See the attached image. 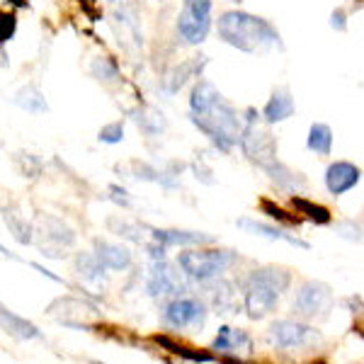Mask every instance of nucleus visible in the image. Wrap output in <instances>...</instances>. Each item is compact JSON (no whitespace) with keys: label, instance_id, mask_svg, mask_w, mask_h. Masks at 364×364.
Returning <instances> with one entry per match:
<instances>
[{"label":"nucleus","instance_id":"nucleus-21","mask_svg":"<svg viewBox=\"0 0 364 364\" xmlns=\"http://www.w3.org/2000/svg\"><path fill=\"white\" fill-rule=\"evenodd\" d=\"M151 340H154V343H156L161 350H166V352H170V355L180 357V360L197 362V364L216 362V355H211V352H202V350L190 348V345H182V343H178V340L170 338V336H154Z\"/></svg>","mask_w":364,"mask_h":364},{"label":"nucleus","instance_id":"nucleus-20","mask_svg":"<svg viewBox=\"0 0 364 364\" xmlns=\"http://www.w3.org/2000/svg\"><path fill=\"white\" fill-rule=\"evenodd\" d=\"M204 66H207V58L204 56H197V58H190V61H185L182 66L173 68L168 73V78L163 80V87H166L168 95H175V92H180V87L187 83L190 78H195V75H202Z\"/></svg>","mask_w":364,"mask_h":364},{"label":"nucleus","instance_id":"nucleus-9","mask_svg":"<svg viewBox=\"0 0 364 364\" xmlns=\"http://www.w3.org/2000/svg\"><path fill=\"white\" fill-rule=\"evenodd\" d=\"M146 291L154 299L170 301V299L185 294L187 284L175 265H170L168 260H154V265L149 269V279H146Z\"/></svg>","mask_w":364,"mask_h":364},{"label":"nucleus","instance_id":"nucleus-31","mask_svg":"<svg viewBox=\"0 0 364 364\" xmlns=\"http://www.w3.org/2000/svg\"><path fill=\"white\" fill-rule=\"evenodd\" d=\"M97 139L102 141V144H107V146L122 144V141H124V119H117V122H109V124H105L97 132Z\"/></svg>","mask_w":364,"mask_h":364},{"label":"nucleus","instance_id":"nucleus-6","mask_svg":"<svg viewBox=\"0 0 364 364\" xmlns=\"http://www.w3.org/2000/svg\"><path fill=\"white\" fill-rule=\"evenodd\" d=\"M333 309V289L326 282L309 279L294 294V314L304 321H321Z\"/></svg>","mask_w":364,"mask_h":364},{"label":"nucleus","instance_id":"nucleus-44","mask_svg":"<svg viewBox=\"0 0 364 364\" xmlns=\"http://www.w3.org/2000/svg\"><path fill=\"white\" fill-rule=\"evenodd\" d=\"M156 3H166V0H156Z\"/></svg>","mask_w":364,"mask_h":364},{"label":"nucleus","instance_id":"nucleus-17","mask_svg":"<svg viewBox=\"0 0 364 364\" xmlns=\"http://www.w3.org/2000/svg\"><path fill=\"white\" fill-rule=\"evenodd\" d=\"M238 228L252 233V236H260L267 240H282V243H289V245H294V248L311 250L309 240L291 236V233H287L284 228H279V226H269V224H262V221H255V219H238Z\"/></svg>","mask_w":364,"mask_h":364},{"label":"nucleus","instance_id":"nucleus-23","mask_svg":"<svg viewBox=\"0 0 364 364\" xmlns=\"http://www.w3.org/2000/svg\"><path fill=\"white\" fill-rule=\"evenodd\" d=\"M291 207H294L296 216L309 219L311 224H316V226H328L333 221L331 209L323 207V204H318V202H314V199H309V197L294 195V197H291Z\"/></svg>","mask_w":364,"mask_h":364},{"label":"nucleus","instance_id":"nucleus-37","mask_svg":"<svg viewBox=\"0 0 364 364\" xmlns=\"http://www.w3.org/2000/svg\"><path fill=\"white\" fill-rule=\"evenodd\" d=\"M29 265H32L34 269H37L39 274H44V277H49L51 282H58V284H66V282H63V277H58V274L49 272V269H46V267H42V265H39V262H29Z\"/></svg>","mask_w":364,"mask_h":364},{"label":"nucleus","instance_id":"nucleus-33","mask_svg":"<svg viewBox=\"0 0 364 364\" xmlns=\"http://www.w3.org/2000/svg\"><path fill=\"white\" fill-rule=\"evenodd\" d=\"M17 32V17L13 13L0 10V46H5Z\"/></svg>","mask_w":364,"mask_h":364},{"label":"nucleus","instance_id":"nucleus-38","mask_svg":"<svg viewBox=\"0 0 364 364\" xmlns=\"http://www.w3.org/2000/svg\"><path fill=\"white\" fill-rule=\"evenodd\" d=\"M112 8H136V0H105Z\"/></svg>","mask_w":364,"mask_h":364},{"label":"nucleus","instance_id":"nucleus-34","mask_svg":"<svg viewBox=\"0 0 364 364\" xmlns=\"http://www.w3.org/2000/svg\"><path fill=\"white\" fill-rule=\"evenodd\" d=\"M17 166H20V173L27 175V178H37L39 170H42V163L37 161L32 154H17Z\"/></svg>","mask_w":364,"mask_h":364},{"label":"nucleus","instance_id":"nucleus-28","mask_svg":"<svg viewBox=\"0 0 364 364\" xmlns=\"http://www.w3.org/2000/svg\"><path fill=\"white\" fill-rule=\"evenodd\" d=\"M107 226L109 231L117 233V236L127 238V240H134V243H146L144 233H141V224H136V221H127V219H117V216H109L107 219Z\"/></svg>","mask_w":364,"mask_h":364},{"label":"nucleus","instance_id":"nucleus-5","mask_svg":"<svg viewBox=\"0 0 364 364\" xmlns=\"http://www.w3.org/2000/svg\"><path fill=\"white\" fill-rule=\"evenodd\" d=\"M32 243H37V248L44 257L61 260V257L68 255L66 250L73 248L75 231L68 224H63L58 216L42 214L32 224Z\"/></svg>","mask_w":364,"mask_h":364},{"label":"nucleus","instance_id":"nucleus-42","mask_svg":"<svg viewBox=\"0 0 364 364\" xmlns=\"http://www.w3.org/2000/svg\"><path fill=\"white\" fill-rule=\"evenodd\" d=\"M228 3H238V5H240V3H243V0H228Z\"/></svg>","mask_w":364,"mask_h":364},{"label":"nucleus","instance_id":"nucleus-24","mask_svg":"<svg viewBox=\"0 0 364 364\" xmlns=\"http://www.w3.org/2000/svg\"><path fill=\"white\" fill-rule=\"evenodd\" d=\"M75 272L87 284H105L107 282V269L100 265L92 252H78L75 255Z\"/></svg>","mask_w":364,"mask_h":364},{"label":"nucleus","instance_id":"nucleus-11","mask_svg":"<svg viewBox=\"0 0 364 364\" xmlns=\"http://www.w3.org/2000/svg\"><path fill=\"white\" fill-rule=\"evenodd\" d=\"M149 228V240L166 245V248H199V245H214L216 238L202 231H182V228Z\"/></svg>","mask_w":364,"mask_h":364},{"label":"nucleus","instance_id":"nucleus-4","mask_svg":"<svg viewBox=\"0 0 364 364\" xmlns=\"http://www.w3.org/2000/svg\"><path fill=\"white\" fill-rule=\"evenodd\" d=\"M236 262V252L224 248H187L178 255V267L187 279L209 284L214 279H221V274Z\"/></svg>","mask_w":364,"mask_h":364},{"label":"nucleus","instance_id":"nucleus-15","mask_svg":"<svg viewBox=\"0 0 364 364\" xmlns=\"http://www.w3.org/2000/svg\"><path fill=\"white\" fill-rule=\"evenodd\" d=\"M294 112H296V105H294V97H291L289 87H274L272 95L267 97L265 107H262L260 119L265 122L267 127H274V124L287 122L289 117H294Z\"/></svg>","mask_w":364,"mask_h":364},{"label":"nucleus","instance_id":"nucleus-19","mask_svg":"<svg viewBox=\"0 0 364 364\" xmlns=\"http://www.w3.org/2000/svg\"><path fill=\"white\" fill-rule=\"evenodd\" d=\"M0 214H3L5 226H8V231L13 233V238L17 240V243H20V245L32 243V221L25 219L20 204L8 202L5 207H0Z\"/></svg>","mask_w":364,"mask_h":364},{"label":"nucleus","instance_id":"nucleus-30","mask_svg":"<svg viewBox=\"0 0 364 364\" xmlns=\"http://www.w3.org/2000/svg\"><path fill=\"white\" fill-rule=\"evenodd\" d=\"M260 209H262V214H267L269 219H274V221H282V224H287V226H299L301 224V216H291L287 209H282L277 207V204L272 202V199H260Z\"/></svg>","mask_w":364,"mask_h":364},{"label":"nucleus","instance_id":"nucleus-14","mask_svg":"<svg viewBox=\"0 0 364 364\" xmlns=\"http://www.w3.org/2000/svg\"><path fill=\"white\" fill-rule=\"evenodd\" d=\"M211 32V15H199L192 13V10L182 8L178 15V34L185 44L197 46L202 42H207Z\"/></svg>","mask_w":364,"mask_h":364},{"label":"nucleus","instance_id":"nucleus-26","mask_svg":"<svg viewBox=\"0 0 364 364\" xmlns=\"http://www.w3.org/2000/svg\"><path fill=\"white\" fill-rule=\"evenodd\" d=\"M132 119L136 122L141 132L149 134V136H161L168 127L166 117H163V112H158L156 107H136L132 112Z\"/></svg>","mask_w":364,"mask_h":364},{"label":"nucleus","instance_id":"nucleus-13","mask_svg":"<svg viewBox=\"0 0 364 364\" xmlns=\"http://www.w3.org/2000/svg\"><path fill=\"white\" fill-rule=\"evenodd\" d=\"M211 350L219 352V355H231V357H240V360H243L245 355L252 352V338L243 328L221 326L214 343H211Z\"/></svg>","mask_w":364,"mask_h":364},{"label":"nucleus","instance_id":"nucleus-1","mask_svg":"<svg viewBox=\"0 0 364 364\" xmlns=\"http://www.w3.org/2000/svg\"><path fill=\"white\" fill-rule=\"evenodd\" d=\"M190 122L221 154H231L238 146L243 119H240L238 109L221 95L219 87L207 78H199L192 87Z\"/></svg>","mask_w":364,"mask_h":364},{"label":"nucleus","instance_id":"nucleus-35","mask_svg":"<svg viewBox=\"0 0 364 364\" xmlns=\"http://www.w3.org/2000/svg\"><path fill=\"white\" fill-rule=\"evenodd\" d=\"M107 190H109V199H112L114 204H119V207H124V209H132V207H134V199L129 197V192L124 190V187L109 185Z\"/></svg>","mask_w":364,"mask_h":364},{"label":"nucleus","instance_id":"nucleus-3","mask_svg":"<svg viewBox=\"0 0 364 364\" xmlns=\"http://www.w3.org/2000/svg\"><path fill=\"white\" fill-rule=\"evenodd\" d=\"M291 274L284 267L252 269L243 279V309L248 318L260 321L277 309L282 294L289 289Z\"/></svg>","mask_w":364,"mask_h":364},{"label":"nucleus","instance_id":"nucleus-39","mask_svg":"<svg viewBox=\"0 0 364 364\" xmlns=\"http://www.w3.org/2000/svg\"><path fill=\"white\" fill-rule=\"evenodd\" d=\"M0 255H5V257H8V260H20V257H17L15 252H10L8 248H5L3 243H0Z\"/></svg>","mask_w":364,"mask_h":364},{"label":"nucleus","instance_id":"nucleus-18","mask_svg":"<svg viewBox=\"0 0 364 364\" xmlns=\"http://www.w3.org/2000/svg\"><path fill=\"white\" fill-rule=\"evenodd\" d=\"M0 328H3L8 336H13L15 340H39L42 331H39L34 323H29L27 318L17 316L15 311H10L5 304H0Z\"/></svg>","mask_w":364,"mask_h":364},{"label":"nucleus","instance_id":"nucleus-27","mask_svg":"<svg viewBox=\"0 0 364 364\" xmlns=\"http://www.w3.org/2000/svg\"><path fill=\"white\" fill-rule=\"evenodd\" d=\"M306 149L316 156H331L333 154V129L323 122H314L306 136Z\"/></svg>","mask_w":364,"mask_h":364},{"label":"nucleus","instance_id":"nucleus-12","mask_svg":"<svg viewBox=\"0 0 364 364\" xmlns=\"http://www.w3.org/2000/svg\"><path fill=\"white\" fill-rule=\"evenodd\" d=\"M360 180H362L360 166H355V163H350V161H336L326 170V187L333 197H340V195H345V192L355 190V187L360 185Z\"/></svg>","mask_w":364,"mask_h":364},{"label":"nucleus","instance_id":"nucleus-16","mask_svg":"<svg viewBox=\"0 0 364 364\" xmlns=\"http://www.w3.org/2000/svg\"><path fill=\"white\" fill-rule=\"evenodd\" d=\"M92 255L97 257V262L102 265L105 269H112V272H122V269L132 267L134 257L129 248L119 243H109V240H102V238H95L92 240Z\"/></svg>","mask_w":364,"mask_h":364},{"label":"nucleus","instance_id":"nucleus-25","mask_svg":"<svg viewBox=\"0 0 364 364\" xmlns=\"http://www.w3.org/2000/svg\"><path fill=\"white\" fill-rule=\"evenodd\" d=\"M15 105L25 109V112H32V114H46V112H49L46 97H44V92L39 90L37 83H27L25 87H20V90H17V95H15Z\"/></svg>","mask_w":364,"mask_h":364},{"label":"nucleus","instance_id":"nucleus-8","mask_svg":"<svg viewBox=\"0 0 364 364\" xmlns=\"http://www.w3.org/2000/svg\"><path fill=\"white\" fill-rule=\"evenodd\" d=\"M161 318L170 328H202L207 323V304L197 296H175L163 304Z\"/></svg>","mask_w":364,"mask_h":364},{"label":"nucleus","instance_id":"nucleus-41","mask_svg":"<svg viewBox=\"0 0 364 364\" xmlns=\"http://www.w3.org/2000/svg\"><path fill=\"white\" fill-rule=\"evenodd\" d=\"M314 364H328V362H326V360H323V357H318V360H316Z\"/></svg>","mask_w":364,"mask_h":364},{"label":"nucleus","instance_id":"nucleus-7","mask_svg":"<svg viewBox=\"0 0 364 364\" xmlns=\"http://www.w3.org/2000/svg\"><path fill=\"white\" fill-rule=\"evenodd\" d=\"M46 314H49L51 318H56L61 326L78 328V331H90L92 323H97L102 318V314L97 311L95 304H90L87 299H75V296L56 299Z\"/></svg>","mask_w":364,"mask_h":364},{"label":"nucleus","instance_id":"nucleus-36","mask_svg":"<svg viewBox=\"0 0 364 364\" xmlns=\"http://www.w3.org/2000/svg\"><path fill=\"white\" fill-rule=\"evenodd\" d=\"M331 27L336 29V32H345L348 29V13H345L343 8H336L331 15Z\"/></svg>","mask_w":364,"mask_h":364},{"label":"nucleus","instance_id":"nucleus-43","mask_svg":"<svg viewBox=\"0 0 364 364\" xmlns=\"http://www.w3.org/2000/svg\"><path fill=\"white\" fill-rule=\"evenodd\" d=\"M90 364H102V362H95V360H92V362H90Z\"/></svg>","mask_w":364,"mask_h":364},{"label":"nucleus","instance_id":"nucleus-2","mask_svg":"<svg viewBox=\"0 0 364 364\" xmlns=\"http://www.w3.org/2000/svg\"><path fill=\"white\" fill-rule=\"evenodd\" d=\"M219 39L243 54H265L282 49V34L265 17H257L245 10H226L216 20Z\"/></svg>","mask_w":364,"mask_h":364},{"label":"nucleus","instance_id":"nucleus-22","mask_svg":"<svg viewBox=\"0 0 364 364\" xmlns=\"http://www.w3.org/2000/svg\"><path fill=\"white\" fill-rule=\"evenodd\" d=\"M262 173H265L267 178L274 182V185L282 187V190H287V192H296V190H301V187L306 185V180L301 178V173H294L291 168H287L279 158L269 163L267 168H262Z\"/></svg>","mask_w":364,"mask_h":364},{"label":"nucleus","instance_id":"nucleus-32","mask_svg":"<svg viewBox=\"0 0 364 364\" xmlns=\"http://www.w3.org/2000/svg\"><path fill=\"white\" fill-rule=\"evenodd\" d=\"M233 287L228 284V282H219V284L214 287V306L221 311V314H228V311L233 309Z\"/></svg>","mask_w":364,"mask_h":364},{"label":"nucleus","instance_id":"nucleus-40","mask_svg":"<svg viewBox=\"0 0 364 364\" xmlns=\"http://www.w3.org/2000/svg\"><path fill=\"white\" fill-rule=\"evenodd\" d=\"M13 5H17V8H25V0H10Z\"/></svg>","mask_w":364,"mask_h":364},{"label":"nucleus","instance_id":"nucleus-29","mask_svg":"<svg viewBox=\"0 0 364 364\" xmlns=\"http://www.w3.org/2000/svg\"><path fill=\"white\" fill-rule=\"evenodd\" d=\"M90 70L100 83H114V80L119 78V68H117V63L109 56H97L95 61H92Z\"/></svg>","mask_w":364,"mask_h":364},{"label":"nucleus","instance_id":"nucleus-10","mask_svg":"<svg viewBox=\"0 0 364 364\" xmlns=\"http://www.w3.org/2000/svg\"><path fill=\"white\" fill-rule=\"evenodd\" d=\"M269 338L282 350H304L321 343V333L301 321H274L269 326Z\"/></svg>","mask_w":364,"mask_h":364}]
</instances>
